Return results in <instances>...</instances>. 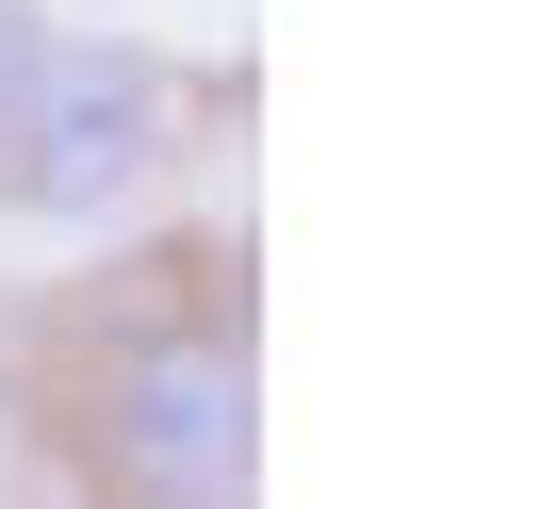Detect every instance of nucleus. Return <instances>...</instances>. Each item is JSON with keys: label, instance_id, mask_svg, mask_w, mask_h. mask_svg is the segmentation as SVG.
Wrapping results in <instances>:
<instances>
[{"label": "nucleus", "instance_id": "1", "mask_svg": "<svg viewBox=\"0 0 558 509\" xmlns=\"http://www.w3.org/2000/svg\"><path fill=\"white\" fill-rule=\"evenodd\" d=\"M83 509H246L263 476V395H246V329L197 296L165 329H132L99 378H83Z\"/></svg>", "mask_w": 558, "mask_h": 509}, {"label": "nucleus", "instance_id": "3", "mask_svg": "<svg viewBox=\"0 0 558 509\" xmlns=\"http://www.w3.org/2000/svg\"><path fill=\"white\" fill-rule=\"evenodd\" d=\"M50 0H0V148H17V99H34V66H50Z\"/></svg>", "mask_w": 558, "mask_h": 509}, {"label": "nucleus", "instance_id": "2", "mask_svg": "<svg viewBox=\"0 0 558 509\" xmlns=\"http://www.w3.org/2000/svg\"><path fill=\"white\" fill-rule=\"evenodd\" d=\"M165 165H181V66L148 34H50V66L17 99V148H0V214L116 230Z\"/></svg>", "mask_w": 558, "mask_h": 509}]
</instances>
